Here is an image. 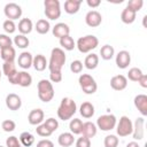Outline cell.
Instances as JSON below:
<instances>
[{
  "instance_id": "6da1fadb",
  "label": "cell",
  "mask_w": 147,
  "mask_h": 147,
  "mask_svg": "<svg viewBox=\"0 0 147 147\" xmlns=\"http://www.w3.org/2000/svg\"><path fill=\"white\" fill-rule=\"evenodd\" d=\"M76 111H77L76 101L71 98H63L57 108V117L61 121H68L76 114Z\"/></svg>"
},
{
  "instance_id": "7a4b0ae2",
  "label": "cell",
  "mask_w": 147,
  "mask_h": 147,
  "mask_svg": "<svg viewBox=\"0 0 147 147\" xmlns=\"http://www.w3.org/2000/svg\"><path fill=\"white\" fill-rule=\"evenodd\" d=\"M67 61V56H65V53L62 48L60 47H55L52 49L51 52V57H49V61H48V69H49V72L52 71H61L64 63Z\"/></svg>"
},
{
  "instance_id": "3957f363",
  "label": "cell",
  "mask_w": 147,
  "mask_h": 147,
  "mask_svg": "<svg viewBox=\"0 0 147 147\" xmlns=\"http://www.w3.org/2000/svg\"><path fill=\"white\" fill-rule=\"evenodd\" d=\"M37 90H38V98L40 99V101L45 103L52 101V99L54 98V87L52 82L48 79H40L37 85Z\"/></svg>"
},
{
  "instance_id": "277c9868",
  "label": "cell",
  "mask_w": 147,
  "mask_h": 147,
  "mask_svg": "<svg viewBox=\"0 0 147 147\" xmlns=\"http://www.w3.org/2000/svg\"><path fill=\"white\" fill-rule=\"evenodd\" d=\"M98 45H99V39L93 34L80 37L76 42V47L80 53H90L91 51L96 48Z\"/></svg>"
},
{
  "instance_id": "5b68a950",
  "label": "cell",
  "mask_w": 147,
  "mask_h": 147,
  "mask_svg": "<svg viewBox=\"0 0 147 147\" xmlns=\"http://www.w3.org/2000/svg\"><path fill=\"white\" fill-rule=\"evenodd\" d=\"M78 83H79L82 91L85 94H93L98 90V84L95 79L88 74H82L78 78Z\"/></svg>"
},
{
  "instance_id": "8992f818",
  "label": "cell",
  "mask_w": 147,
  "mask_h": 147,
  "mask_svg": "<svg viewBox=\"0 0 147 147\" xmlns=\"http://www.w3.org/2000/svg\"><path fill=\"white\" fill-rule=\"evenodd\" d=\"M45 15L48 20L55 21L61 16V5L59 0H45Z\"/></svg>"
},
{
  "instance_id": "52a82bcc",
  "label": "cell",
  "mask_w": 147,
  "mask_h": 147,
  "mask_svg": "<svg viewBox=\"0 0 147 147\" xmlns=\"http://www.w3.org/2000/svg\"><path fill=\"white\" fill-rule=\"evenodd\" d=\"M117 123V118L113 114H105L98 117L96 119V127L100 129L101 131H111L115 129Z\"/></svg>"
},
{
  "instance_id": "ba28073f",
  "label": "cell",
  "mask_w": 147,
  "mask_h": 147,
  "mask_svg": "<svg viewBox=\"0 0 147 147\" xmlns=\"http://www.w3.org/2000/svg\"><path fill=\"white\" fill-rule=\"evenodd\" d=\"M116 132L117 136L119 137H127L130 134H132V130H133V123L132 121L127 117V116H122L118 121V123H116Z\"/></svg>"
},
{
  "instance_id": "9c48e42d",
  "label": "cell",
  "mask_w": 147,
  "mask_h": 147,
  "mask_svg": "<svg viewBox=\"0 0 147 147\" xmlns=\"http://www.w3.org/2000/svg\"><path fill=\"white\" fill-rule=\"evenodd\" d=\"M3 13H5V15L8 20L15 21V20H18L22 16V8H21L20 5H17L15 2H9L5 6Z\"/></svg>"
},
{
  "instance_id": "30bf717a",
  "label": "cell",
  "mask_w": 147,
  "mask_h": 147,
  "mask_svg": "<svg viewBox=\"0 0 147 147\" xmlns=\"http://www.w3.org/2000/svg\"><path fill=\"white\" fill-rule=\"evenodd\" d=\"M145 136V118L138 117L133 123L132 137L134 140H141Z\"/></svg>"
},
{
  "instance_id": "8fae6325",
  "label": "cell",
  "mask_w": 147,
  "mask_h": 147,
  "mask_svg": "<svg viewBox=\"0 0 147 147\" xmlns=\"http://www.w3.org/2000/svg\"><path fill=\"white\" fill-rule=\"evenodd\" d=\"M102 16L98 10H90L85 15V23L91 28H96L101 24Z\"/></svg>"
},
{
  "instance_id": "7c38bea8",
  "label": "cell",
  "mask_w": 147,
  "mask_h": 147,
  "mask_svg": "<svg viewBox=\"0 0 147 147\" xmlns=\"http://www.w3.org/2000/svg\"><path fill=\"white\" fill-rule=\"evenodd\" d=\"M115 62H116V65L119 68V69H126L129 67V64L131 63V55L127 51L123 49V51H119L116 55V59H115Z\"/></svg>"
},
{
  "instance_id": "4fadbf2b",
  "label": "cell",
  "mask_w": 147,
  "mask_h": 147,
  "mask_svg": "<svg viewBox=\"0 0 147 147\" xmlns=\"http://www.w3.org/2000/svg\"><path fill=\"white\" fill-rule=\"evenodd\" d=\"M127 86V78L124 75H116L110 79V87L115 91H123Z\"/></svg>"
},
{
  "instance_id": "5bb4252c",
  "label": "cell",
  "mask_w": 147,
  "mask_h": 147,
  "mask_svg": "<svg viewBox=\"0 0 147 147\" xmlns=\"http://www.w3.org/2000/svg\"><path fill=\"white\" fill-rule=\"evenodd\" d=\"M134 107L139 110V113L144 116L147 115V95L146 94H138L133 99Z\"/></svg>"
},
{
  "instance_id": "9a60e30c",
  "label": "cell",
  "mask_w": 147,
  "mask_h": 147,
  "mask_svg": "<svg viewBox=\"0 0 147 147\" xmlns=\"http://www.w3.org/2000/svg\"><path fill=\"white\" fill-rule=\"evenodd\" d=\"M6 106L9 110H18L22 106V100L20 98V95L15 94V93H9L6 96Z\"/></svg>"
},
{
  "instance_id": "2e32d148",
  "label": "cell",
  "mask_w": 147,
  "mask_h": 147,
  "mask_svg": "<svg viewBox=\"0 0 147 147\" xmlns=\"http://www.w3.org/2000/svg\"><path fill=\"white\" fill-rule=\"evenodd\" d=\"M44 117H45V114L41 109L37 108V109H32L29 115H28V122L31 124V125H39L42 123L44 121Z\"/></svg>"
},
{
  "instance_id": "e0dca14e",
  "label": "cell",
  "mask_w": 147,
  "mask_h": 147,
  "mask_svg": "<svg viewBox=\"0 0 147 147\" xmlns=\"http://www.w3.org/2000/svg\"><path fill=\"white\" fill-rule=\"evenodd\" d=\"M52 33H53L54 37L61 39V38L65 37V36H69V33H70V28H69L68 24L61 22V23H57V24H55V25L53 26Z\"/></svg>"
},
{
  "instance_id": "ac0fdd59",
  "label": "cell",
  "mask_w": 147,
  "mask_h": 147,
  "mask_svg": "<svg viewBox=\"0 0 147 147\" xmlns=\"http://www.w3.org/2000/svg\"><path fill=\"white\" fill-rule=\"evenodd\" d=\"M32 60H33V56H32V54L30 52H22L18 55V59H17L18 67H21L22 69L26 70L30 67H32Z\"/></svg>"
},
{
  "instance_id": "d6986e66",
  "label": "cell",
  "mask_w": 147,
  "mask_h": 147,
  "mask_svg": "<svg viewBox=\"0 0 147 147\" xmlns=\"http://www.w3.org/2000/svg\"><path fill=\"white\" fill-rule=\"evenodd\" d=\"M96 132H98V127H96V125L94 124V123H92V122H85V123H83V126H82V134L84 136V137H86V138H93L95 134H96Z\"/></svg>"
},
{
  "instance_id": "ffe728a7",
  "label": "cell",
  "mask_w": 147,
  "mask_h": 147,
  "mask_svg": "<svg viewBox=\"0 0 147 147\" xmlns=\"http://www.w3.org/2000/svg\"><path fill=\"white\" fill-rule=\"evenodd\" d=\"M80 5L82 0H67L64 2V11L69 15H74L80 9Z\"/></svg>"
},
{
  "instance_id": "44dd1931",
  "label": "cell",
  "mask_w": 147,
  "mask_h": 147,
  "mask_svg": "<svg viewBox=\"0 0 147 147\" xmlns=\"http://www.w3.org/2000/svg\"><path fill=\"white\" fill-rule=\"evenodd\" d=\"M47 65H48V62H47L46 57H45L42 54H37L36 56H33L32 67H33L37 71H44Z\"/></svg>"
},
{
  "instance_id": "7402d4cb",
  "label": "cell",
  "mask_w": 147,
  "mask_h": 147,
  "mask_svg": "<svg viewBox=\"0 0 147 147\" xmlns=\"http://www.w3.org/2000/svg\"><path fill=\"white\" fill-rule=\"evenodd\" d=\"M18 31H20V33L21 34H24V36H26V34H29V33H31V31H32V29H33V23H32V21L30 20V18H22L20 22H18Z\"/></svg>"
},
{
  "instance_id": "603a6c76",
  "label": "cell",
  "mask_w": 147,
  "mask_h": 147,
  "mask_svg": "<svg viewBox=\"0 0 147 147\" xmlns=\"http://www.w3.org/2000/svg\"><path fill=\"white\" fill-rule=\"evenodd\" d=\"M95 113V109H94V106L88 102V101H85L80 105L79 107V114L84 117V118H91Z\"/></svg>"
},
{
  "instance_id": "cb8c5ba5",
  "label": "cell",
  "mask_w": 147,
  "mask_h": 147,
  "mask_svg": "<svg viewBox=\"0 0 147 147\" xmlns=\"http://www.w3.org/2000/svg\"><path fill=\"white\" fill-rule=\"evenodd\" d=\"M57 142L60 146L62 147H70L71 145H74L75 142V138L74 134L71 132H63L57 138Z\"/></svg>"
},
{
  "instance_id": "d4e9b609",
  "label": "cell",
  "mask_w": 147,
  "mask_h": 147,
  "mask_svg": "<svg viewBox=\"0 0 147 147\" xmlns=\"http://www.w3.org/2000/svg\"><path fill=\"white\" fill-rule=\"evenodd\" d=\"M0 57L3 60V62H13L16 57V51L13 46L2 48L0 51Z\"/></svg>"
},
{
  "instance_id": "484cf974",
  "label": "cell",
  "mask_w": 147,
  "mask_h": 147,
  "mask_svg": "<svg viewBox=\"0 0 147 147\" xmlns=\"http://www.w3.org/2000/svg\"><path fill=\"white\" fill-rule=\"evenodd\" d=\"M136 16H137V13L133 11V10H131L127 7H125L122 10V13H121V20L125 24H132L136 21Z\"/></svg>"
},
{
  "instance_id": "4316f807",
  "label": "cell",
  "mask_w": 147,
  "mask_h": 147,
  "mask_svg": "<svg viewBox=\"0 0 147 147\" xmlns=\"http://www.w3.org/2000/svg\"><path fill=\"white\" fill-rule=\"evenodd\" d=\"M32 84V77L28 71H18V78H17V85L22 87H29Z\"/></svg>"
},
{
  "instance_id": "83f0119b",
  "label": "cell",
  "mask_w": 147,
  "mask_h": 147,
  "mask_svg": "<svg viewBox=\"0 0 147 147\" xmlns=\"http://www.w3.org/2000/svg\"><path fill=\"white\" fill-rule=\"evenodd\" d=\"M99 64V56L95 54V53H91L88 54L85 60H84V67L88 70H93L98 67Z\"/></svg>"
},
{
  "instance_id": "f1b7e54d",
  "label": "cell",
  "mask_w": 147,
  "mask_h": 147,
  "mask_svg": "<svg viewBox=\"0 0 147 147\" xmlns=\"http://www.w3.org/2000/svg\"><path fill=\"white\" fill-rule=\"evenodd\" d=\"M34 29L39 34H46L51 29V24H49V22L47 20L40 18V20L37 21V23L34 25Z\"/></svg>"
},
{
  "instance_id": "f546056e",
  "label": "cell",
  "mask_w": 147,
  "mask_h": 147,
  "mask_svg": "<svg viewBox=\"0 0 147 147\" xmlns=\"http://www.w3.org/2000/svg\"><path fill=\"white\" fill-rule=\"evenodd\" d=\"M20 142L24 147H30L34 144V136L32 133L28 132V131L22 132L21 136H20Z\"/></svg>"
},
{
  "instance_id": "4dcf8cb0",
  "label": "cell",
  "mask_w": 147,
  "mask_h": 147,
  "mask_svg": "<svg viewBox=\"0 0 147 147\" xmlns=\"http://www.w3.org/2000/svg\"><path fill=\"white\" fill-rule=\"evenodd\" d=\"M100 55H101V59H103L106 61L111 60L114 57V55H115V49H114L113 46H110L108 44L103 45L101 47V49H100Z\"/></svg>"
},
{
  "instance_id": "1f68e13d",
  "label": "cell",
  "mask_w": 147,
  "mask_h": 147,
  "mask_svg": "<svg viewBox=\"0 0 147 147\" xmlns=\"http://www.w3.org/2000/svg\"><path fill=\"white\" fill-rule=\"evenodd\" d=\"M60 45H61V47H62L63 49H65V51H72V49L76 47V42H75L74 38L70 37V34H69V36H65V37H63V38H61V39H60Z\"/></svg>"
},
{
  "instance_id": "d6a6232c",
  "label": "cell",
  "mask_w": 147,
  "mask_h": 147,
  "mask_svg": "<svg viewBox=\"0 0 147 147\" xmlns=\"http://www.w3.org/2000/svg\"><path fill=\"white\" fill-rule=\"evenodd\" d=\"M13 42L15 44V46H17L18 48H22V49L26 48V47L29 46V44H30L29 38H28L26 36H24V34H21V33H20V34H16V36L14 37Z\"/></svg>"
},
{
  "instance_id": "836d02e7",
  "label": "cell",
  "mask_w": 147,
  "mask_h": 147,
  "mask_svg": "<svg viewBox=\"0 0 147 147\" xmlns=\"http://www.w3.org/2000/svg\"><path fill=\"white\" fill-rule=\"evenodd\" d=\"M82 126H83V122L79 118H74L69 123V130L72 134H80L82 133Z\"/></svg>"
},
{
  "instance_id": "e575fe53",
  "label": "cell",
  "mask_w": 147,
  "mask_h": 147,
  "mask_svg": "<svg viewBox=\"0 0 147 147\" xmlns=\"http://www.w3.org/2000/svg\"><path fill=\"white\" fill-rule=\"evenodd\" d=\"M16 71H17V69H16V64H15L14 61H13V62H3V64H2V72H3L7 77L11 76V75L15 74Z\"/></svg>"
},
{
  "instance_id": "d590c367",
  "label": "cell",
  "mask_w": 147,
  "mask_h": 147,
  "mask_svg": "<svg viewBox=\"0 0 147 147\" xmlns=\"http://www.w3.org/2000/svg\"><path fill=\"white\" fill-rule=\"evenodd\" d=\"M142 75H144V74H142V71H141L140 68L133 67V68H131V69L129 70V72H127V77H126V78H129V79L132 80V82H138L139 78H140Z\"/></svg>"
},
{
  "instance_id": "8d00e7d4",
  "label": "cell",
  "mask_w": 147,
  "mask_h": 147,
  "mask_svg": "<svg viewBox=\"0 0 147 147\" xmlns=\"http://www.w3.org/2000/svg\"><path fill=\"white\" fill-rule=\"evenodd\" d=\"M118 142H119V140H118L117 136H115V134H108L105 137V140H103L105 147H117Z\"/></svg>"
},
{
  "instance_id": "74e56055",
  "label": "cell",
  "mask_w": 147,
  "mask_h": 147,
  "mask_svg": "<svg viewBox=\"0 0 147 147\" xmlns=\"http://www.w3.org/2000/svg\"><path fill=\"white\" fill-rule=\"evenodd\" d=\"M36 132H37V134L38 136H40V137H49L53 132L42 123V124H39V125H37V127H36Z\"/></svg>"
},
{
  "instance_id": "f35d334b",
  "label": "cell",
  "mask_w": 147,
  "mask_h": 147,
  "mask_svg": "<svg viewBox=\"0 0 147 147\" xmlns=\"http://www.w3.org/2000/svg\"><path fill=\"white\" fill-rule=\"evenodd\" d=\"M142 6H144V1L142 0H130L127 2V5H126L127 8H130L131 10H133L136 13L139 11L142 8Z\"/></svg>"
},
{
  "instance_id": "ab89813d",
  "label": "cell",
  "mask_w": 147,
  "mask_h": 147,
  "mask_svg": "<svg viewBox=\"0 0 147 147\" xmlns=\"http://www.w3.org/2000/svg\"><path fill=\"white\" fill-rule=\"evenodd\" d=\"M1 127L5 132H13L16 129V123L13 119H5L1 123Z\"/></svg>"
},
{
  "instance_id": "60d3db41",
  "label": "cell",
  "mask_w": 147,
  "mask_h": 147,
  "mask_svg": "<svg viewBox=\"0 0 147 147\" xmlns=\"http://www.w3.org/2000/svg\"><path fill=\"white\" fill-rule=\"evenodd\" d=\"M2 28L3 30L7 32V33H14L16 31V24L14 23V21H10V20H6L2 24Z\"/></svg>"
},
{
  "instance_id": "b9f144b4",
  "label": "cell",
  "mask_w": 147,
  "mask_h": 147,
  "mask_svg": "<svg viewBox=\"0 0 147 147\" xmlns=\"http://www.w3.org/2000/svg\"><path fill=\"white\" fill-rule=\"evenodd\" d=\"M11 44H13V40H11V38L9 36L0 33V49L9 47V46H11Z\"/></svg>"
},
{
  "instance_id": "7bdbcfd3",
  "label": "cell",
  "mask_w": 147,
  "mask_h": 147,
  "mask_svg": "<svg viewBox=\"0 0 147 147\" xmlns=\"http://www.w3.org/2000/svg\"><path fill=\"white\" fill-rule=\"evenodd\" d=\"M44 124H45L52 132L56 131L57 127H59V122H57V119H55L54 117H49V118H47V119L44 122Z\"/></svg>"
},
{
  "instance_id": "ee69618b",
  "label": "cell",
  "mask_w": 147,
  "mask_h": 147,
  "mask_svg": "<svg viewBox=\"0 0 147 147\" xmlns=\"http://www.w3.org/2000/svg\"><path fill=\"white\" fill-rule=\"evenodd\" d=\"M70 70L74 74H80L82 70H83V62L79 61V60H74L70 63Z\"/></svg>"
},
{
  "instance_id": "f6af8a7d",
  "label": "cell",
  "mask_w": 147,
  "mask_h": 147,
  "mask_svg": "<svg viewBox=\"0 0 147 147\" xmlns=\"http://www.w3.org/2000/svg\"><path fill=\"white\" fill-rule=\"evenodd\" d=\"M6 147H23L18 140L17 137L15 136H10L9 138H7L6 140Z\"/></svg>"
},
{
  "instance_id": "bcb514c9",
  "label": "cell",
  "mask_w": 147,
  "mask_h": 147,
  "mask_svg": "<svg viewBox=\"0 0 147 147\" xmlns=\"http://www.w3.org/2000/svg\"><path fill=\"white\" fill-rule=\"evenodd\" d=\"M76 147H91V139L84 136L79 137L76 140Z\"/></svg>"
},
{
  "instance_id": "7dc6e473",
  "label": "cell",
  "mask_w": 147,
  "mask_h": 147,
  "mask_svg": "<svg viewBox=\"0 0 147 147\" xmlns=\"http://www.w3.org/2000/svg\"><path fill=\"white\" fill-rule=\"evenodd\" d=\"M49 80L52 83H60L62 80V71H52V72H49Z\"/></svg>"
},
{
  "instance_id": "c3c4849f",
  "label": "cell",
  "mask_w": 147,
  "mask_h": 147,
  "mask_svg": "<svg viewBox=\"0 0 147 147\" xmlns=\"http://www.w3.org/2000/svg\"><path fill=\"white\" fill-rule=\"evenodd\" d=\"M36 147H54V144L48 139H42V140H39L37 142Z\"/></svg>"
},
{
  "instance_id": "681fc988",
  "label": "cell",
  "mask_w": 147,
  "mask_h": 147,
  "mask_svg": "<svg viewBox=\"0 0 147 147\" xmlns=\"http://www.w3.org/2000/svg\"><path fill=\"white\" fill-rule=\"evenodd\" d=\"M86 3H87V6L91 7V8H96V7L100 6L101 1H100V0H86Z\"/></svg>"
},
{
  "instance_id": "f907efd6",
  "label": "cell",
  "mask_w": 147,
  "mask_h": 147,
  "mask_svg": "<svg viewBox=\"0 0 147 147\" xmlns=\"http://www.w3.org/2000/svg\"><path fill=\"white\" fill-rule=\"evenodd\" d=\"M138 83H139V85L141 86V87H144V88H146L147 87V75H142L140 78H139V80H138Z\"/></svg>"
},
{
  "instance_id": "816d5d0a",
  "label": "cell",
  "mask_w": 147,
  "mask_h": 147,
  "mask_svg": "<svg viewBox=\"0 0 147 147\" xmlns=\"http://www.w3.org/2000/svg\"><path fill=\"white\" fill-rule=\"evenodd\" d=\"M126 147H140V146L138 145V142H136V141H131V142H129V144L126 145Z\"/></svg>"
},
{
  "instance_id": "f5cc1de1",
  "label": "cell",
  "mask_w": 147,
  "mask_h": 147,
  "mask_svg": "<svg viewBox=\"0 0 147 147\" xmlns=\"http://www.w3.org/2000/svg\"><path fill=\"white\" fill-rule=\"evenodd\" d=\"M0 79H1V71H0Z\"/></svg>"
},
{
  "instance_id": "db71d44e",
  "label": "cell",
  "mask_w": 147,
  "mask_h": 147,
  "mask_svg": "<svg viewBox=\"0 0 147 147\" xmlns=\"http://www.w3.org/2000/svg\"><path fill=\"white\" fill-rule=\"evenodd\" d=\"M0 147H3V146H0Z\"/></svg>"
}]
</instances>
